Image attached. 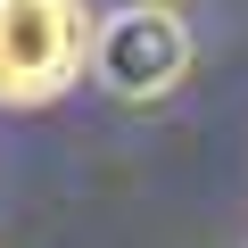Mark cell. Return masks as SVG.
Listing matches in <instances>:
<instances>
[{
  "label": "cell",
  "mask_w": 248,
  "mask_h": 248,
  "mask_svg": "<svg viewBox=\"0 0 248 248\" xmlns=\"http://www.w3.org/2000/svg\"><path fill=\"white\" fill-rule=\"evenodd\" d=\"M91 0H0V108H50L91 75Z\"/></svg>",
  "instance_id": "obj_1"
},
{
  "label": "cell",
  "mask_w": 248,
  "mask_h": 248,
  "mask_svg": "<svg viewBox=\"0 0 248 248\" xmlns=\"http://www.w3.org/2000/svg\"><path fill=\"white\" fill-rule=\"evenodd\" d=\"M190 75V25L174 9H149V0H124V9L99 17V42H91V83L124 108H157L174 99Z\"/></svg>",
  "instance_id": "obj_2"
}]
</instances>
